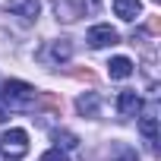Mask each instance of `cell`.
Listing matches in <instances>:
<instances>
[{
  "label": "cell",
  "mask_w": 161,
  "mask_h": 161,
  "mask_svg": "<svg viewBox=\"0 0 161 161\" xmlns=\"http://www.w3.org/2000/svg\"><path fill=\"white\" fill-rule=\"evenodd\" d=\"M69 57H73V44L66 38H57L47 44V51H41V60H47V63H66Z\"/></svg>",
  "instance_id": "obj_5"
},
{
  "label": "cell",
  "mask_w": 161,
  "mask_h": 161,
  "mask_svg": "<svg viewBox=\"0 0 161 161\" xmlns=\"http://www.w3.org/2000/svg\"><path fill=\"white\" fill-rule=\"evenodd\" d=\"M139 133L145 136V142H148V148L155 152V148H158V120H155L152 114H145V117L139 120Z\"/></svg>",
  "instance_id": "obj_10"
},
{
  "label": "cell",
  "mask_w": 161,
  "mask_h": 161,
  "mask_svg": "<svg viewBox=\"0 0 161 161\" xmlns=\"http://www.w3.org/2000/svg\"><path fill=\"white\" fill-rule=\"evenodd\" d=\"M3 117H7V114H3V104H0V120H3Z\"/></svg>",
  "instance_id": "obj_15"
},
{
  "label": "cell",
  "mask_w": 161,
  "mask_h": 161,
  "mask_svg": "<svg viewBox=\"0 0 161 161\" xmlns=\"http://www.w3.org/2000/svg\"><path fill=\"white\" fill-rule=\"evenodd\" d=\"M54 142H57L54 148H60V145L63 148H76L79 145V136H73L69 130H54Z\"/></svg>",
  "instance_id": "obj_12"
},
{
  "label": "cell",
  "mask_w": 161,
  "mask_h": 161,
  "mask_svg": "<svg viewBox=\"0 0 161 161\" xmlns=\"http://www.w3.org/2000/svg\"><path fill=\"white\" fill-rule=\"evenodd\" d=\"M108 76H111V79H126V76H133V60H130V57H114V60L108 63Z\"/></svg>",
  "instance_id": "obj_11"
},
{
  "label": "cell",
  "mask_w": 161,
  "mask_h": 161,
  "mask_svg": "<svg viewBox=\"0 0 161 161\" xmlns=\"http://www.w3.org/2000/svg\"><path fill=\"white\" fill-rule=\"evenodd\" d=\"M117 161H139V155H136L133 148H120V152H117Z\"/></svg>",
  "instance_id": "obj_14"
},
{
  "label": "cell",
  "mask_w": 161,
  "mask_h": 161,
  "mask_svg": "<svg viewBox=\"0 0 161 161\" xmlns=\"http://www.w3.org/2000/svg\"><path fill=\"white\" fill-rule=\"evenodd\" d=\"M117 114L120 117H139L142 114V98H139V92H120L117 95Z\"/></svg>",
  "instance_id": "obj_6"
},
{
  "label": "cell",
  "mask_w": 161,
  "mask_h": 161,
  "mask_svg": "<svg viewBox=\"0 0 161 161\" xmlns=\"http://www.w3.org/2000/svg\"><path fill=\"white\" fill-rule=\"evenodd\" d=\"M0 152H3L10 161H19L29 155V133L19 126H10L3 136H0Z\"/></svg>",
  "instance_id": "obj_2"
},
{
  "label": "cell",
  "mask_w": 161,
  "mask_h": 161,
  "mask_svg": "<svg viewBox=\"0 0 161 161\" xmlns=\"http://www.w3.org/2000/svg\"><path fill=\"white\" fill-rule=\"evenodd\" d=\"M41 161H69V158H66L60 148H47V152L41 155Z\"/></svg>",
  "instance_id": "obj_13"
},
{
  "label": "cell",
  "mask_w": 161,
  "mask_h": 161,
  "mask_svg": "<svg viewBox=\"0 0 161 161\" xmlns=\"http://www.w3.org/2000/svg\"><path fill=\"white\" fill-rule=\"evenodd\" d=\"M13 16H19V19H25V22H35L38 19V10H41V3L38 0H10V7H7Z\"/></svg>",
  "instance_id": "obj_7"
},
{
  "label": "cell",
  "mask_w": 161,
  "mask_h": 161,
  "mask_svg": "<svg viewBox=\"0 0 161 161\" xmlns=\"http://www.w3.org/2000/svg\"><path fill=\"white\" fill-rule=\"evenodd\" d=\"M54 13L63 22H76L79 16H86V0H54Z\"/></svg>",
  "instance_id": "obj_3"
},
{
  "label": "cell",
  "mask_w": 161,
  "mask_h": 161,
  "mask_svg": "<svg viewBox=\"0 0 161 161\" xmlns=\"http://www.w3.org/2000/svg\"><path fill=\"white\" fill-rule=\"evenodd\" d=\"M35 98H38L35 86L22 82V79H7V82H3V101H7L13 111H29V108L35 104Z\"/></svg>",
  "instance_id": "obj_1"
},
{
  "label": "cell",
  "mask_w": 161,
  "mask_h": 161,
  "mask_svg": "<svg viewBox=\"0 0 161 161\" xmlns=\"http://www.w3.org/2000/svg\"><path fill=\"white\" fill-rule=\"evenodd\" d=\"M86 41H89L92 47H108V44H117L120 35H117V29H111V25H92V29L86 32Z\"/></svg>",
  "instance_id": "obj_4"
},
{
  "label": "cell",
  "mask_w": 161,
  "mask_h": 161,
  "mask_svg": "<svg viewBox=\"0 0 161 161\" xmlns=\"http://www.w3.org/2000/svg\"><path fill=\"white\" fill-rule=\"evenodd\" d=\"M98 104H101L98 92H86V95L76 98V111L82 114V117H98Z\"/></svg>",
  "instance_id": "obj_9"
},
{
  "label": "cell",
  "mask_w": 161,
  "mask_h": 161,
  "mask_svg": "<svg viewBox=\"0 0 161 161\" xmlns=\"http://www.w3.org/2000/svg\"><path fill=\"white\" fill-rule=\"evenodd\" d=\"M114 13L123 22H133V19L142 16V3H139V0H114Z\"/></svg>",
  "instance_id": "obj_8"
}]
</instances>
